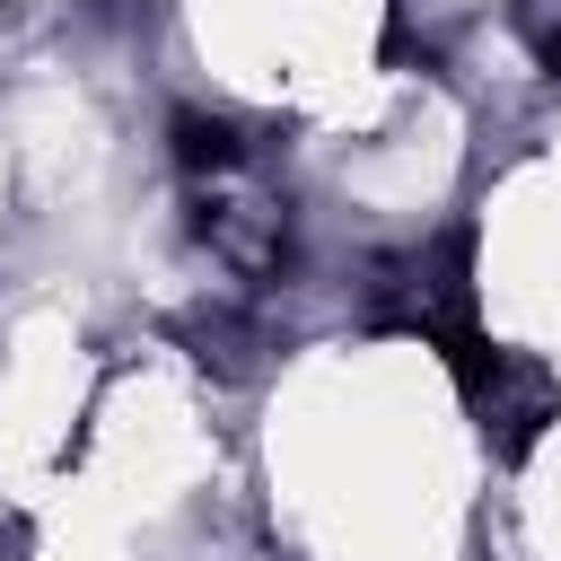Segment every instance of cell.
<instances>
[{"mask_svg": "<svg viewBox=\"0 0 561 561\" xmlns=\"http://www.w3.org/2000/svg\"><path fill=\"white\" fill-rule=\"evenodd\" d=\"M543 61H552V70H561V26H552V35H543Z\"/></svg>", "mask_w": 561, "mask_h": 561, "instance_id": "6da1fadb", "label": "cell"}]
</instances>
